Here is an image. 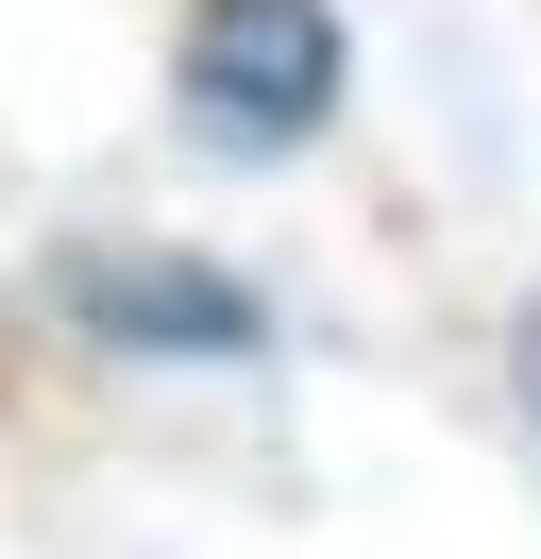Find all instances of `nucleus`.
<instances>
[{
	"mask_svg": "<svg viewBox=\"0 0 541 559\" xmlns=\"http://www.w3.org/2000/svg\"><path fill=\"white\" fill-rule=\"evenodd\" d=\"M187 103H203V136H237V153L322 136L338 17H322V0H187Z\"/></svg>",
	"mask_w": 541,
	"mask_h": 559,
	"instance_id": "f257e3e1",
	"label": "nucleus"
},
{
	"mask_svg": "<svg viewBox=\"0 0 541 559\" xmlns=\"http://www.w3.org/2000/svg\"><path fill=\"white\" fill-rule=\"evenodd\" d=\"M68 306L85 322H153L169 356H237L254 340V306H237L220 272H169V254H68Z\"/></svg>",
	"mask_w": 541,
	"mask_h": 559,
	"instance_id": "f03ea898",
	"label": "nucleus"
}]
</instances>
